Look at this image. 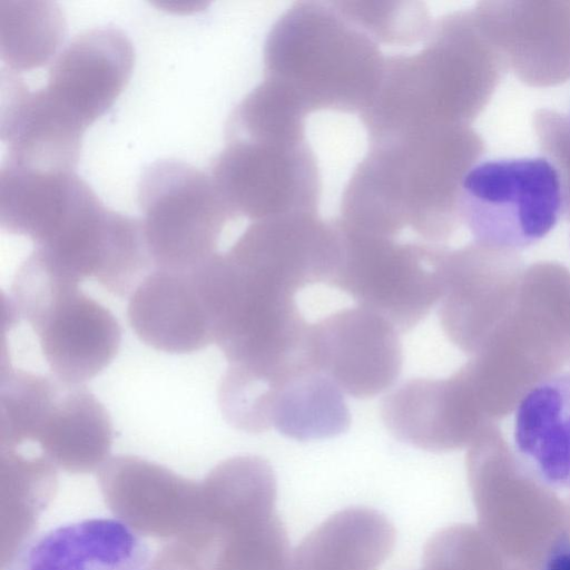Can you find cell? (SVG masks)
Returning a JSON list of instances; mask_svg holds the SVG:
<instances>
[{"instance_id": "cell-1", "label": "cell", "mask_w": 570, "mask_h": 570, "mask_svg": "<svg viewBox=\"0 0 570 570\" xmlns=\"http://www.w3.org/2000/svg\"><path fill=\"white\" fill-rule=\"evenodd\" d=\"M264 78L287 89L307 114L358 115L372 102L385 56L333 1H298L271 28Z\"/></svg>"}, {"instance_id": "cell-2", "label": "cell", "mask_w": 570, "mask_h": 570, "mask_svg": "<svg viewBox=\"0 0 570 570\" xmlns=\"http://www.w3.org/2000/svg\"><path fill=\"white\" fill-rule=\"evenodd\" d=\"M370 148L342 195L345 226L397 238L410 228L422 242L443 239L459 220L456 196L445 191L440 127L368 139Z\"/></svg>"}, {"instance_id": "cell-3", "label": "cell", "mask_w": 570, "mask_h": 570, "mask_svg": "<svg viewBox=\"0 0 570 570\" xmlns=\"http://www.w3.org/2000/svg\"><path fill=\"white\" fill-rule=\"evenodd\" d=\"M38 249L19 266L7 299V325L26 321L53 376L83 384L117 355L121 330L115 315Z\"/></svg>"}, {"instance_id": "cell-4", "label": "cell", "mask_w": 570, "mask_h": 570, "mask_svg": "<svg viewBox=\"0 0 570 570\" xmlns=\"http://www.w3.org/2000/svg\"><path fill=\"white\" fill-rule=\"evenodd\" d=\"M567 189L547 157L478 161L462 176L456 212L474 242L498 252H521L546 238L560 222Z\"/></svg>"}, {"instance_id": "cell-5", "label": "cell", "mask_w": 570, "mask_h": 570, "mask_svg": "<svg viewBox=\"0 0 570 570\" xmlns=\"http://www.w3.org/2000/svg\"><path fill=\"white\" fill-rule=\"evenodd\" d=\"M112 438L108 411L83 384L2 366V449L32 441L59 464L82 471L105 456Z\"/></svg>"}, {"instance_id": "cell-6", "label": "cell", "mask_w": 570, "mask_h": 570, "mask_svg": "<svg viewBox=\"0 0 570 570\" xmlns=\"http://www.w3.org/2000/svg\"><path fill=\"white\" fill-rule=\"evenodd\" d=\"M334 224L340 250L327 285L382 315L399 332L414 328L442 292L443 252L422 240L357 232L338 218Z\"/></svg>"}, {"instance_id": "cell-7", "label": "cell", "mask_w": 570, "mask_h": 570, "mask_svg": "<svg viewBox=\"0 0 570 570\" xmlns=\"http://www.w3.org/2000/svg\"><path fill=\"white\" fill-rule=\"evenodd\" d=\"M141 229L154 269H195L235 218L212 175L180 160L149 165L139 181Z\"/></svg>"}, {"instance_id": "cell-8", "label": "cell", "mask_w": 570, "mask_h": 570, "mask_svg": "<svg viewBox=\"0 0 570 570\" xmlns=\"http://www.w3.org/2000/svg\"><path fill=\"white\" fill-rule=\"evenodd\" d=\"M210 175L235 217L317 214L322 183L306 140L227 138Z\"/></svg>"}, {"instance_id": "cell-9", "label": "cell", "mask_w": 570, "mask_h": 570, "mask_svg": "<svg viewBox=\"0 0 570 570\" xmlns=\"http://www.w3.org/2000/svg\"><path fill=\"white\" fill-rule=\"evenodd\" d=\"M35 248L79 282L94 278L119 297L154 269L140 220L106 207L88 185Z\"/></svg>"}, {"instance_id": "cell-10", "label": "cell", "mask_w": 570, "mask_h": 570, "mask_svg": "<svg viewBox=\"0 0 570 570\" xmlns=\"http://www.w3.org/2000/svg\"><path fill=\"white\" fill-rule=\"evenodd\" d=\"M308 358L342 392L355 399L389 390L403 366L397 328L362 306L336 311L308 331Z\"/></svg>"}, {"instance_id": "cell-11", "label": "cell", "mask_w": 570, "mask_h": 570, "mask_svg": "<svg viewBox=\"0 0 570 570\" xmlns=\"http://www.w3.org/2000/svg\"><path fill=\"white\" fill-rule=\"evenodd\" d=\"M134 60L132 43L122 30L88 29L53 59L42 91L60 114L85 131L121 94Z\"/></svg>"}, {"instance_id": "cell-12", "label": "cell", "mask_w": 570, "mask_h": 570, "mask_svg": "<svg viewBox=\"0 0 570 570\" xmlns=\"http://www.w3.org/2000/svg\"><path fill=\"white\" fill-rule=\"evenodd\" d=\"M338 250L334 220L295 214L253 222L226 253L295 294L312 284H327Z\"/></svg>"}, {"instance_id": "cell-13", "label": "cell", "mask_w": 570, "mask_h": 570, "mask_svg": "<svg viewBox=\"0 0 570 570\" xmlns=\"http://www.w3.org/2000/svg\"><path fill=\"white\" fill-rule=\"evenodd\" d=\"M197 268H155L130 294L127 318L141 342L173 354L193 353L214 343Z\"/></svg>"}, {"instance_id": "cell-14", "label": "cell", "mask_w": 570, "mask_h": 570, "mask_svg": "<svg viewBox=\"0 0 570 570\" xmlns=\"http://www.w3.org/2000/svg\"><path fill=\"white\" fill-rule=\"evenodd\" d=\"M150 547L130 525L115 518H90L37 535L9 570H150Z\"/></svg>"}, {"instance_id": "cell-15", "label": "cell", "mask_w": 570, "mask_h": 570, "mask_svg": "<svg viewBox=\"0 0 570 570\" xmlns=\"http://www.w3.org/2000/svg\"><path fill=\"white\" fill-rule=\"evenodd\" d=\"M82 131L45 96L31 90L16 72H1L0 134L6 159L41 169L75 170Z\"/></svg>"}, {"instance_id": "cell-16", "label": "cell", "mask_w": 570, "mask_h": 570, "mask_svg": "<svg viewBox=\"0 0 570 570\" xmlns=\"http://www.w3.org/2000/svg\"><path fill=\"white\" fill-rule=\"evenodd\" d=\"M513 446L542 482L570 488V371L547 376L523 393L514 410Z\"/></svg>"}, {"instance_id": "cell-17", "label": "cell", "mask_w": 570, "mask_h": 570, "mask_svg": "<svg viewBox=\"0 0 570 570\" xmlns=\"http://www.w3.org/2000/svg\"><path fill=\"white\" fill-rule=\"evenodd\" d=\"M83 181L75 170L41 169L3 161L0 226L41 243L68 212Z\"/></svg>"}, {"instance_id": "cell-18", "label": "cell", "mask_w": 570, "mask_h": 570, "mask_svg": "<svg viewBox=\"0 0 570 570\" xmlns=\"http://www.w3.org/2000/svg\"><path fill=\"white\" fill-rule=\"evenodd\" d=\"M271 425L296 441L322 440L346 432L351 413L342 391L323 373L305 366L275 390Z\"/></svg>"}, {"instance_id": "cell-19", "label": "cell", "mask_w": 570, "mask_h": 570, "mask_svg": "<svg viewBox=\"0 0 570 570\" xmlns=\"http://www.w3.org/2000/svg\"><path fill=\"white\" fill-rule=\"evenodd\" d=\"M450 382L414 377L386 395L381 417L399 441L426 451H441L458 441L455 395Z\"/></svg>"}, {"instance_id": "cell-20", "label": "cell", "mask_w": 570, "mask_h": 570, "mask_svg": "<svg viewBox=\"0 0 570 570\" xmlns=\"http://www.w3.org/2000/svg\"><path fill=\"white\" fill-rule=\"evenodd\" d=\"M60 8L50 1L0 2V55L10 71L38 68L56 53L65 35Z\"/></svg>"}, {"instance_id": "cell-21", "label": "cell", "mask_w": 570, "mask_h": 570, "mask_svg": "<svg viewBox=\"0 0 570 570\" xmlns=\"http://www.w3.org/2000/svg\"><path fill=\"white\" fill-rule=\"evenodd\" d=\"M334 6L377 45L424 42L433 27L429 9L419 1H333Z\"/></svg>"}, {"instance_id": "cell-22", "label": "cell", "mask_w": 570, "mask_h": 570, "mask_svg": "<svg viewBox=\"0 0 570 570\" xmlns=\"http://www.w3.org/2000/svg\"><path fill=\"white\" fill-rule=\"evenodd\" d=\"M350 512H344L324 524L312 534L297 552L293 568L289 570H371L389 550H368L390 546V537L377 540L370 546L350 542L352 533L347 530Z\"/></svg>"}, {"instance_id": "cell-23", "label": "cell", "mask_w": 570, "mask_h": 570, "mask_svg": "<svg viewBox=\"0 0 570 570\" xmlns=\"http://www.w3.org/2000/svg\"><path fill=\"white\" fill-rule=\"evenodd\" d=\"M541 570H570V541L560 540L547 554Z\"/></svg>"}]
</instances>
